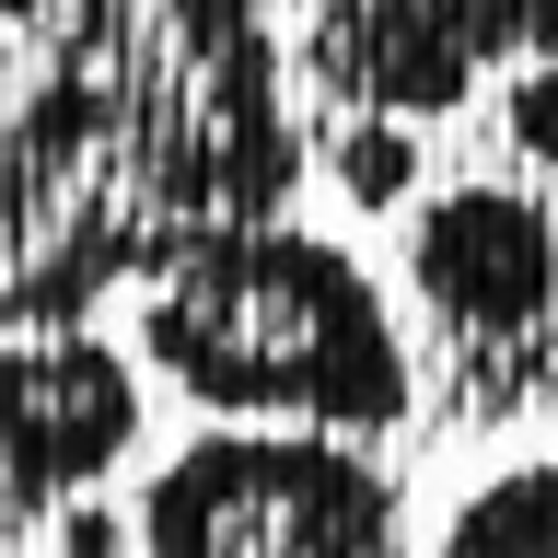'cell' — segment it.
Masks as SVG:
<instances>
[{"mask_svg":"<svg viewBox=\"0 0 558 558\" xmlns=\"http://www.w3.org/2000/svg\"><path fill=\"white\" fill-rule=\"evenodd\" d=\"M140 361L209 418H303L349 442H396L418 418V349L396 338L373 268L291 221L186 244L140 303Z\"/></svg>","mask_w":558,"mask_h":558,"instance_id":"obj_1","label":"cell"},{"mask_svg":"<svg viewBox=\"0 0 558 558\" xmlns=\"http://www.w3.org/2000/svg\"><path fill=\"white\" fill-rule=\"evenodd\" d=\"M408 303L430 408L453 430L558 418V209L535 174H465L408 221Z\"/></svg>","mask_w":558,"mask_h":558,"instance_id":"obj_2","label":"cell"},{"mask_svg":"<svg viewBox=\"0 0 558 558\" xmlns=\"http://www.w3.org/2000/svg\"><path fill=\"white\" fill-rule=\"evenodd\" d=\"M151 558H373L396 547V477L349 430L303 418H221L140 488Z\"/></svg>","mask_w":558,"mask_h":558,"instance_id":"obj_3","label":"cell"},{"mask_svg":"<svg viewBox=\"0 0 558 558\" xmlns=\"http://www.w3.org/2000/svg\"><path fill=\"white\" fill-rule=\"evenodd\" d=\"M140 453V361L94 326H0V547Z\"/></svg>","mask_w":558,"mask_h":558,"instance_id":"obj_4","label":"cell"},{"mask_svg":"<svg viewBox=\"0 0 558 558\" xmlns=\"http://www.w3.org/2000/svg\"><path fill=\"white\" fill-rule=\"evenodd\" d=\"M488 70H512V0H314L291 24V94L303 117H408L442 129L477 105Z\"/></svg>","mask_w":558,"mask_h":558,"instance_id":"obj_5","label":"cell"},{"mask_svg":"<svg viewBox=\"0 0 558 558\" xmlns=\"http://www.w3.org/2000/svg\"><path fill=\"white\" fill-rule=\"evenodd\" d=\"M303 151L349 209H408L418 198V129L408 117H303Z\"/></svg>","mask_w":558,"mask_h":558,"instance_id":"obj_6","label":"cell"},{"mask_svg":"<svg viewBox=\"0 0 558 558\" xmlns=\"http://www.w3.org/2000/svg\"><path fill=\"white\" fill-rule=\"evenodd\" d=\"M453 558H558V453L547 465H512V477H488L465 512L442 523Z\"/></svg>","mask_w":558,"mask_h":558,"instance_id":"obj_7","label":"cell"},{"mask_svg":"<svg viewBox=\"0 0 558 558\" xmlns=\"http://www.w3.org/2000/svg\"><path fill=\"white\" fill-rule=\"evenodd\" d=\"M488 174H558V59H512L500 94H488V129H477Z\"/></svg>","mask_w":558,"mask_h":558,"instance_id":"obj_8","label":"cell"},{"mask_svg":"<svg viewBox=\"0 0 558 558\" xmlns=\"http://www.w3.org/2000/svg\"><path fill=\"white\" fill-rule=\"evenodd\" d=\"M512 59H558V0H512Z\"/></svg>","mask_w":558,"mask_h":558,"instance_id":"obj_9","label":"cell"}]
</instances>
